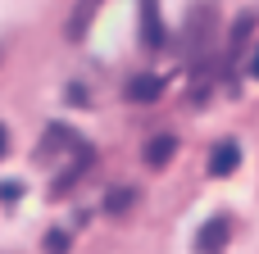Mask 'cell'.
Listing matches in <instances>:
<instances>
[{
  "label": "cell",
  "mask_w": 259,
  "mask_h": 254,
  "mask_svg": "<svg viewBox=\"0 0 259 254\" xmlns=\"http://www.w3.org/2000/svg\"><path fill=\"white\" fill-rule=\"evenodd\" d=\"M68 232H46V254H68Z\"/></svg>",
  "instance_id": "cell-8"
},
{
  "label": "cell",
  "mask_w": 259,
  "mask_h": 254,
  "mask_svg": "<svg viewBox=\"0 0 259 254\" xmlns=\"http://www.w3.org/2000/svg\"><path fill=\"white\" fill-rule=\"evenodd\" d=\"M250 77H259V50L250 55Z\"/></svg>",
  "instance_id": "cell-11"
},
{
  "label": "cell",
  "mask_w": 259,
  "mask_h": 254,
  "mask_svg": "<svg viewBox=\"0 0 259 254\" xmlns=\"http://www.w3.org/2000/svg\"><path fill=\"white\" fill-rule=\"evenodd\" d=\"M237 168H241V141L223 136V141L209 150V177H232Z\"/></svg>",
  "instance_id": "cell-2"
},
{
  "label": "cell",
  "mask_w": 259,
  "mask_h": 254,
  "mask_svg": "<svg viewBox=\"0 0 259 254\" xmlns=\"http://www.w3.org/2000/svg\"><path fill=\"white\" fill-rule=\"evenodd\" d=\"M96 5H100V0H82V9H77V14L68 18V36H73V41H77V36H87V23H91Z\"/></svg>",
  "instance_id": "cell-7"
},
{
  "label": "cell",
  "mask_w": 259,
  "mask_h": 254,
  "mask_svg": "<svg viewBox=\"0 0 259 254\" xmlns=\"http://www.w3.org/2000/svg\"><path fill=\"white\" fill-rule=\"evenodd\" d=\"M137 200H141V191H137V186H109V191H105V214L123 218Z\"/></svg>",
  "instance_id": "cell-6"
},
{
  "label": "cell",
  "mask_w": 259,
  "mask_h": 254,
  "mask_svg": "<svg viewBox=\"0 0 259 254\" xmlns=\"http://www.w3.org/2000/svg\"><path fill=\"white\" fill-rule=\"evenodd\" d=\"M173 155H178V136H173V132H155V136L146 141V150H141L146 168H168Z\"/></svg>",
  "instance_id": "cell-4"
},
{
  "label": "cell",
  "mask_w": 259,
  "mask_h": 254,
  "mask_svg": "<svg viewBox=\"0 0 259 254\" xmlns=\"http://www.w3.org/2000/svg\"><path fill=\"white\" fill-rule=\"evenodd\" d=\"M141 45H150V50L164 45V18H159L155 0H141Z\"/></svg>",
  "instance_id": "cell-5"
},
{
  "label": "cell",
  "mask_w": 259,
  "mask_h": 254,
  "mask_svg": "<svg viewBox=\"0 0 259 254\" xmlns=\"http://www.w3.org/2000/svg\"><path fill=\"white\" fill-rule=\"evenodd\" d=\"M5 155H9V127L0 123V159H5Z\"/></svg>",
  "instance_id": "cell-10"
},
{
  "label": "cell",
  "mask_w": 259,
  "mask_h": 254,
  "mask_svg": "<svg viewBox=\"0 0 259 254\" xmlns=\"http://www.w3.org/2000/svg\"><path fill=\"white\" fill-rule=\"evenodd\" d=\"M228 241H232V218H228V214H214V218L200 223V232H196V254H223Z\"/></svg>",
  "instance_id": "cell-1"
},
{
  "label": "cell",
  "mask_w": 259,
  "mask_h": 254,
  "mask_svg": "<svg viewBox=\"0 0 259 254\" xmlns=\"http://www.w3.org/2000/svg\"><path fill=\"white\" fill-rule=\"evenodd\" d=\"M250 23H255V14H241V18L232 23V45H241V41H246V32H250Z\"/></svg>",
  "instance_id": "cell-9"
},
{
  "label": "cell",
  "mask_w": 259,
  "mask_h": 254,
  "mask_svg": "<svg viewBox=\"0 0 259 254\" xmlns=\"http://www.w3.org/2000/svg\"><path fill=\"white\" fill-rule=\"evenodd\" d=\"M123 95H127V105H155V100L164 95V82H159L155 73H137V77H127Z\"/></svg>",
  "instance_id": "cell-3"
}]
</instances>
